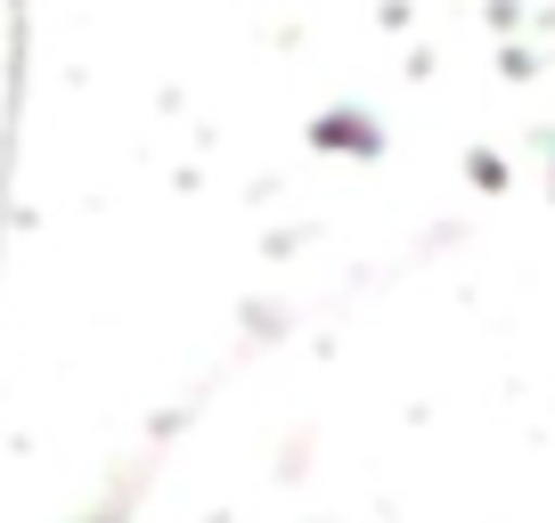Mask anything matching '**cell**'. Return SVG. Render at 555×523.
<instances>
[{"instance_id": "cell-2", "label": "cell", "mask_w": 555, "mask_h": 523, "mask_svg": "<svg viewBox=\"0 0 555 523\" xmlns=\"http://www.w3.org/2000/svg\"><path fill=\"white\" fill-rule=\"evenodd\" d=\"M547 180H555V156H547Z\"/></svg>"}, {"instance_id": "cell-1", "label": "cell", "mask_w": 555, "mask_h": 523, "mask_svg": "<svg viewBox=\"0 0 555 523\" xmlns=\"http://www.w3.org/2000/svg\"><path fill=\"white\" fill-rule=\"evenodd\" d=\"M82 523H131V490H115V499H106L99 515H82Z\"/></svg>"}]
</instances>
